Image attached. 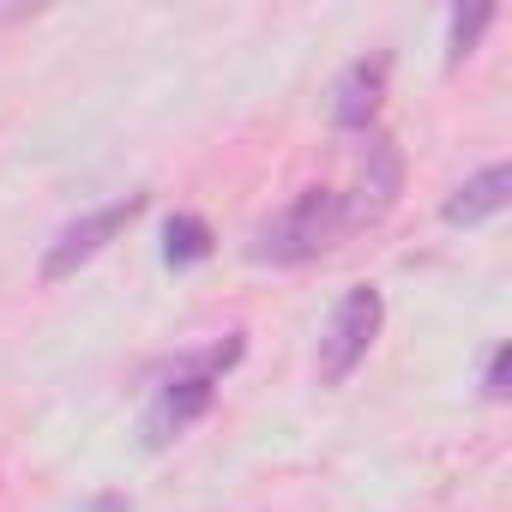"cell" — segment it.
I'll return each instance as SVG.
<instances>
[{
	"label": "cell",
	"instance_id": "cell-6",
	"mask_svg": "<svg viewBox=\"0 0 512 512\" xmlns=\"http://www.w3.org/2000/svg\"><path fill=\"white\" fill-rule=\"evenodd\" d=\"M506 199H512V163H488V169H476L470 181H458V187L446 193L440 217H446L452 229H476V223L500 217Z\"/></svg>",
	"mask_w": 512,
	"mask_h": 512
},
{
	"label": "cell",
	"instance_id": "cell-4",
	"mask_svg": "<svg viewBox=\"0 0 512 512\" xmlns=\"http://www.w3.org/2000/svg\"><path fill=\"white\" fill-rule=\"evenodd\" d=\"M139 211H145V193H121V199H109V205L73 217V223L49 241V253H43V284H61V278H73L79 266H91L97 253H103Z\"/></svg>",
	"mask_w": 512,
	"mask_h": 512
},
{
	"label": "cell",
	"instance_id": "cell-11",
	"mask_svg": "<svg viewBox=\"0 0 512 512\" xmlns=\"http://www.w3.org/2000/svg\"><path fill=\"white\" fill-rule=\"evenodd\" d=\"M85 512H133V500H127V494H97Z\"/></svg>",
	"mask_w": 512,
	"mask_h": 512
},
{
	"label": "cell",
	"instance_id": "cell-2",
	"mask_svg": "<svg viewBox=\"0 0 512 512\" xmlns=\"http://www.w3.org/2000/svg\"><path fill=\"white\" fill-rule=\"evenodd\" d=\"M344 235V193L338 187H308L296 193L272 223L253 229V260L260 266H308Z\"/></svg>",
	"mask_w": 512,
	"mask_h": 512
},
{
	"label": "cell",
	"instance_id": "cell-9",
	"mask_svg": "<svg viewBox=\"0 0 512 512\" xmlns=\"http://www.w3.org/2000/svg\"><path fill=\"white\" fill-rule=\"evenodd\" d=\"M488 25H494V7H458V13H452V25H446V67L470 61Z\"/></svg>",
	"mask_w": 512,
	"mask_h": 512
},
{
	"label": "cell",
	"instance_id": "cell-8",
	"mask_svg": "<svg viewBox=\"0 0 512 512\" xmlns=\"http://www.w3.org/2000/svg\"><path fill=\"white\" fill-rule=\"evenodd\" d=\"M211 223L205 217H193V211H175L169 223H163V260L181 272V266H199V260H211Z\"/></svg>",
	"mask_w": 512,
	"mask_h": 512
},
{
	"label": "cell",
	"instance_id": "cell-3",
	"mask_svg": "<svg viewBox=\"0 0 512 512\" xmlns=\"http://www.w3.org/2000/svg\"><path fill=\"white\" fill-rule=\"evenodd\" d=\"M380 320H386V296L374 284H350L338 296V308L326 320V338H320V380L326 386H344L368 362V350L380 338Z\"/></svg>",
	"mask_w": 512,
	"mask_h": 512
},
{
	"label": "cell",
	"instance_id": "cell-1",
	"mask_svg": "<svg viewBox=\"0 0 512 512\" xmlns=\"http://www.w3.org/2000/svg\"><path fill=\"white\" fill-rule=\"evenodd\" d=\"M235 362H241V332H229V338H223V344H211L205 356L175 362V374L151 392V410H145V446H151V452L175 446V440H181V434L211 410L217 380H223Z\"/></svg>",
	"mask_w": 512,
	"mask_h": 512
},
{
	"label": "cell",
	"instance_id": "cell-10",
	"mask_svg": "<svg viewBox=\"0 0 512 512\" xmlns=\"http://www.w3.org/2000/svg\"><path fill=\"white\" fill-rule=\"evenodd\" d=\"M506 380H512V350L494 344V350H488V374H482V398H488V404H506V392H512Z\"/></svg>",
	"mask_w": 512,
	"mask_h": 512
},
{
	"label": "cell",
	"instance_id": "cell-7",
	"mask_svg": "<svg viewBox=\"0 0 512 512\" xmlns=\"http://www.w3.org/2000/svg\"><path fill=\"white\" fill-rule=\"evenodd\" d=\"M380 97H386V55H362L344 67V79L332 91V121L344 133H362L380 115Z\"/></svg>",
	"mask_w": 512,
	"mask_h": 512
},
{
	"label": "cell",
	"instance_id": "cell-5",
	"mask_svg": "<svg viewBox=\"0 0 512 512\" xmlns=\"http://www.w3.org/2000/svg\"><path fill=\"white\" fill-rule=\"evenodd\" d=\"M398 187H404V157H398V145L386 133H374L368 139V157H362V181H356V193H344V229L380 223L392 211Z\"/></svg>",
	"mask_w": 512,
	"mask_h": 512
}]
</instances>
